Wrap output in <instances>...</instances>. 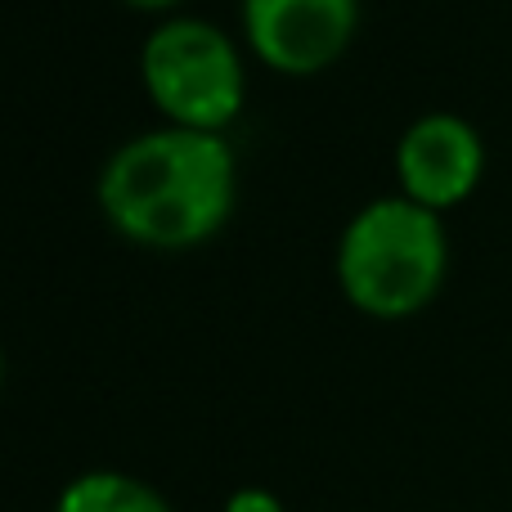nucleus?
<instances>
[{"label": "nucleus", "mask_w": 512, "mask_h": 512, "mask_svg": "<svg viewBox=\"0 0 512 512\" xmlns=\"http://www.w3.org/2000/svg\"><path fill=\"white\" fill-rule=\"evenodd\" d=\"M0 378H5V355H0Z\"/></svg>", "instance_id": "8"}, {"label": "nucleus", "mask_w": 512, "mask_h": 512, "mask_svg": "<svg viewBox=\"0 0 512 512\" xmlns=\"http://www.w3.org/2000/svg\"><path fill=\"white\" fill-rule=\"evenodd\" d=\"M225 512H288V508H283V499L270 495V490L243 486V490H234V495L225 499Z\"/></svg>", "instance_id": "7"}, {"label": "nucleus", "mask_w": 512, "mask_h": 512, "mask_svg": "<svg viewBox=\"0 0 512 512\" xmlns=\"http://www.w3.org/2000/svg\"><path fill=\"white\" fill-rule=\"evenodd\" d=\"M54 512H171V504L140 477L126 472H81L68 481Z\"/></svg>", "instance_id": "6"}, {"label": "nucleus", "mask_w": 512, "mask_h": 512, "mask_svg": "<svg viewBox=\"0 0 512 512\" xmlns=\"http://www.w3.org/2000/svg\"><path fill=\"white\" fill-rule=\"evenodd\" d=\"M239 167L225 135L162 126L126 140L99 171V207L122 239L158 252L207 243L234 212Z\"/></svg>", "instance_id": "1"}, {"label": "nucleus", "mask_w": 512, "mask_h": 512, "mask_svg": "<svg viewBox=\"0 0 512 512\" xmlns=\"http://www.w3.org/2000/svg\"><path fill=\"white\" fill-rule=\"evenodd\" d=\"M360 0H243L252 54L274 72L315 77L355 41Z\"/></svg>", "instance_id": "4"}, {"label": "nucleus", "mask_w": 512, "mask_h": 512, "mask_svg": "<svg viewBox=\"0 0 512 512\" xmlns=\"http://www.w3.org/2000/svg\"><path fill=\"white\" fill-rule=\"evenodd\" d=\"M140 77L171 126L221 135L243 113L248 77L239 45L203 18H171L153 27L140 50Z\"/></svg>", "instance_id": "3"}, {"label": "nucleus", "mask_w": 512, "mask_h": 512, "mask_svg": "<svg viewBox=\"0 0 512 512\" xmlns=\"http://www.w3.org/2000/svg\"><path fill=\"white\" fill-rule=\"evenodd\" d=\"M450 270L445 221L405 194L373 198L337 239V283L373 319H409L436 301Z\"/></svg>", "instance_id": "2"}, {"label": "nucleus", "mask_w": 512, "mask_h": 512, "mask_svg": "<svg viewBox=\"0 0 512 512\" xmlns=\"http://www.w3.org/2000/svg\"><path fill=\"white\" fill-rule=\"evenodd\" d=\"M400 194L427 212H450L468 203L486 176V144L481 131L459 113H427L405 126L396 144Z\"/></svg>", "instance_id": "5"}]
</instances>
